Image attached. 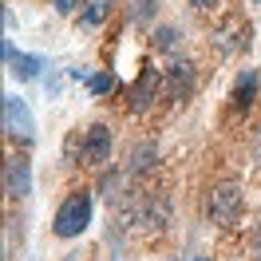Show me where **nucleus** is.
Here are the masks:
<instances>
[{
    "mask_svg": "<svg viewBox=\"0 0 261 261\" xmlns=\"http://www.w3.org/2000/svg\"><path fill=\"white\" fill-rule=\"evenodd\" d=\"M111 159V130L103 127V123H91V127L83 130V143H80V163L87 166H99Z\"/></svg>",
    "mask_w": 261,
    "mask_h": 261,
    "instance_id": "4",
    "label": "nucleus"
},
{
    "mask_svg": "<svg viewBox=\"0 0 261 261\" xmlns=\"http://www.w3.org/2000/svg\"><path fill=\"white\" fill-rule=\"evenodd\" d=\"M159 87H163V75H159L154 67H143V71H139V80L130 83V111L143 115L150 103L159 99Z\"/></svg>",
    "mask_w": 261,
    "mask_h": 261,
    "instance_id": "5",
    "label": "nucleus"
},
{
    "mask_svg": "<svg viewBox=\"0 0 261 261\" xmlns=\"http://www.w3.org/2000/svg\"><path fill=\"white\" fill-rule=\"evenodd\" d=\"M166 91H170V99H186L194 91V64H190V60H174V64H170V71H166Z\"/></svg>",
    "mask_w": 261,
    "mask_h": 261,
    "instance_id": "7",
    "label": "nucleus"
},
{
    "mask_svg": "<svg viewBox=\"0 0 261 261\" xmlns=\"http://www.w3.org/2000/svg\"><path fill=\"white\" fill-rule=\"evenodd\" d=\"M87 222H91V190H75V194H67L60 202L51 229L60 238H80L83 229H87Z\"/></svg>",
    "mask_w": 261,
    "mask_h": 261,
    "instance_id": "1",
    "label": "nucleus"
},
{
    "mask_svg": "<svg viewBox=\"0 0 261 261\" xmlns=\"http://www.w3.org/2000/svg\"><path fill=\"white\" fill-rule=\"evenodd\" d=\"M4 130H8V139H20V143H32L36 139V119H32L24 99L4 95Z\"/></svg>",
    "mask_w": 261,
    "mask_h": 261,
    "instance_id": "3",
    "label": "nucleus"
},
{
    "mask_svg": "<svg viewBox=\"0 0 261 261\" xmlns=\"http://www.w3.org/2000/svg\"><path fill=\"white\" fill-rule=\"evenodd\" d=\"M253 95H257V71H245L242 80L233 83V103H238V107H249Z\"/></svg>",
    "mask_w": 261,
    "mask_h": 261,
    "instance_id": "10",
    "label": "nucleus"
},
{
    "mask_svg": "<svg viewBox=\"0 0 261 261\" xmlns=\"http://www.w3.org/2000/svg\"><path fill=\"white\" fill-rule=\"evenodd\" d=\"M115 87H119V83H115L111 71H99V75L87 80V91H91V95H107V91H115Z\"/></svg>",
    "mask_w": 261,
    "mask_h": 261,
    "instance_id": "12",
    "label": "nucleus"
},
{
    "mask_svg": "<svg viewBox=\"0 0 261 261\" xmlns=\"http://www.w3.org/2000/svg\"><path fill=\"white\" fill-rule=\"evenodd\" d=\"M111 4L115 0H87L83 12H80V28H99L103 20L111 16Z\"/></svg>",
    "mask_w": 261,
    "mask_h": 261,
    "instance_id": "8",
    "label": "nucleus"
},
{
    "mask_svg": "<svg viewBox=\"0 0 261 261\" xmlns=\"http://www.w3.org/2000/svg\"><path fill=\"white\" fill-rule=\"evenodd\" d=\"M154 8H159V0H139V4H135V12H130V20H139V24H143V20L154 16Z\"/></svg>",
    "mask_w": 261,
    "mask_h": 261,
    "instance_id": "14",
    "label": "nucleus"
},
{
    "mask_svg": "<svg viewBox=\"0 0 261 261\" xmlns=\"http://www.w3.org/2000/svg\"><path fill=\"white\" fill-rule=\"evenodd\" d=\"M28 190H32V170H28V163L24 159H8L4 163V194L8 198H28Z\"/></svg>",
    "mask_w": 261,
    "mask_h": 261,
    "instance_id": "6",
    "label": "nucleus"
},
{
    "mask_svg": "<svg viewBox=\"0 0 261 261\" xmlns=\"http://www.w3.org/2000/svg\"><path fill=\"white\" fill-rule=\"evenodd\" d=\"M8 67H12V75H20V80L28 83V80H36V75H40V67H44V60H40V56H12V60H8Z\"/></svg>",
    "mask_w": 261,
    "mask_h": 261,
    "instance_id": "9",
    "label": "nucleus"
},
{
    "mask_svg": "<svg viewBox=\"0 0 261 261\" xmlns=\"http://www.w3.org/2000/svg\"><path fill=\"white\" fill-rule=\"evenodd\" d=\"M206 214H210V222H218V226H229V222L242 214V186H238V182L214 186L210 198H206Z\"/></svg>",
    "mask_w": 261,
    "mask_h": 261,
    "instance_id": "2",
    "label": "nucleus"
},
{
    "mask_svg": "<svg viewBox=\"0 0 261 261\" xmlns=\"http://www.w3.org/2000/svg\"><path fill=\"white\" fill-rule=\"evenodd\" d=\"M190 4H194V8H202V12H206V8H214L218 0H190Z\"/></svg>",
    "mask_w": 261,
    "mask_h": 261,
    "instance_id": "17",
    "label": "nucleus"
},
{
    "mask_svg": "<svg viewBox=\"0 0 261 261\" xmlns=\"http://www.w3.org/2000/svg\"><path fill=\"white\" fill-rule=\"evenodd\" d=\"M249 4H261V0H249Z\"/></svg>",
    "mask_w": 261,
    "mask_h": 261,
    "instance_id": "19",
    "label": "nucleus"
},
{
    "mask_svg": "<svg viewBox=\"0 0 261 261\" xmlns=\"http://www.w3.org/2000/svg\"><path fill=\"white\" fill-rule=\"evenodd\" d=\"M257 154H261V139H257Z\"/></svg>",
    "mask_w": 261,
    "mask_h": 261,
    "instance_id": "18",
    "label": "nucleus"
},
{
    "mask_svg": "<svg viewBox=\"0 0 261 261\" xmlns=\"http://www.w3.org/2000/svg\"><path fill=\"white\" fill-rule=\"evenodd\" d=\"M178 44H182L178 28H159V32H154V48H159V51H174Z\"/></svg>",
    "mask_w": 261,
    "mask_h": 261,
    "instance_id": "11",
    "label": "nucleus"
},
{
    "mask_svg": "<svg viewBox=\"0 0 261 261\" xmlns=\"http://www.w3.org/2000/svg\"><path fill=\"white\" fill-rule=\"evenodd\" d=\"M51 4H56V12H60V16H71L80 0H51Z\"/></svg>",
    "mask_w": 261,
    "mask_h": 261,
    "instance_id": "15",
    "label": "nucleus"
},
{
    "mask_svg": "<svg viewBox=\"0 0 261 261\" xmlns=\"http://www.w3.org/2000/svg\"><path fill=\"white\" fill-rule=\"evenodd\" d=\"M253 257L261 261V226H257V233H253Z\"/></svg>",
    "mask_w": 261,
    "mask_h": 261,
    "instance_id": "16",
    "label": "nucleus"
},
{
    "mask_svg": "<svg viewBox=\"0 0 261 261\" xmlns=\"http://www.w3.org/2000/svg\"><path fill=\"white\" fill-rule=\"evenodd\" d=\"M150 163H154V147H143V143H139V147L130 150V170H147Z\"/></svg>",
    "mask_w": 261,
    "mask_h": 261,
    "instance_id": "13",
    "label": "nucleus"
}]
</instances>
